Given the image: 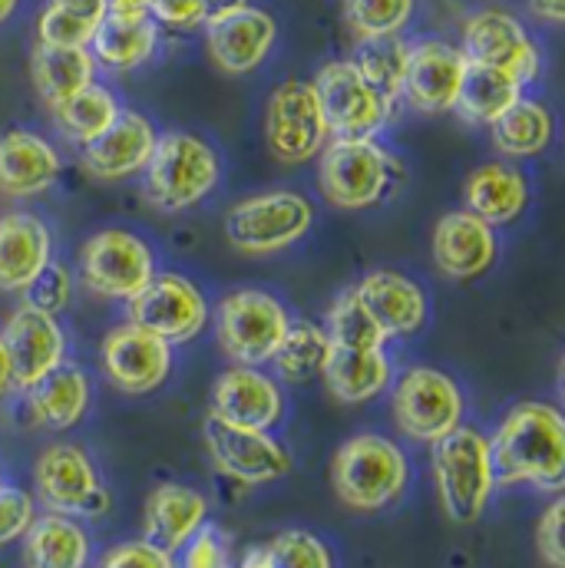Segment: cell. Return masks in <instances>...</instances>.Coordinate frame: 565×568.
I'll list each match as a JSON object with an SVG mask.
<instances>
[{
    "instance_id": "6da1fadb",
    "label": "cell",
    "mask_w": 565,
    "mask_h": 568,
    "mask_svg": "<svg viewBox=\"0 0 565 568\" xmlns=\"http://www.w3.org/2000/svg\"><path fill=\"white\" fill-rule=\"evenodd\" d=\"M493 473L503 486H536L559 493L565 486V420L553 404H516L490 439Z\"/></svg>"
},
{
    "instance_id": "7a4b0ae2",
    "label": "cell",
    "mask_w": 565,
    "mask_h": 568,
    "mask_svg": "<svg viewBox=\"0 0 565 568\" xmlns=\"http://www.w3.org/2000/svg\"><path fill=\"white\" fill-rule=\"evenodd\" d=\"M411 466L404 449L381 433H357L344 439L331 459V483L344 506L377 513L397 503L407 489Z\"/></svg>"
},
{
    "instance_id": "3957f363",
    "label": "cell",
    "mask_w": 565,
    "mask_h": 568,
    "mask_svg": "<svg viewBox=\"0 0 565 568\" xmlns=\"http://www.w3.org/2000/svg\"><path fill=\"white\" fill-rule=\"evenodd\" d=\"M430 466L446 519L456 526L476 523L496 489L490 439L473 426H456L453 433L433 443Z\"/></svg>"
},
{
    "instance_id": "277c9868",
    "label": "cell",
    "mask_w": 565,
    "mask_h": 568,
    "mask_svg": "<svg viewBox=\"0 0 565 568\" xmlns=\"http://www.w3.org/2000/svg\"><path fill=\"white\" fill-rule=\"evenodd\" d=\"M145 172V199L159 212L195 209L219 185L222 162L215 149L192 133H165L155 140Z\"/></svg>"
},
{
    "instance_id": "5b68a950",
    "label": "cell",
    "mask_w": 565,
    "mask_h": 568,
    "mask_svg": "<svg viewBox=\"0 0 565 568\" xmlns=\"http://www.w3.org/2000/svg\"><path fill=\"white\" fill-rule=\"evenodd\" d=\"M401 165L387 149L374 140H331L317 155V185L321 195L344 212H361L377 205Z\"/></svg>"
},
{
    "instance_id": "8992f818",
    "label": "cell",
    "mask_w": 565,
    "mask_h": 568,
    "mask_svg": "<svg viewBox=\"0 0 565 568\" xmlns=\"http://www.w3.org/2000/svg\"><path fill=\"white\" fill-rule=\"evenodd\" d=\"M314 225V205L307 195L275 189L242 199L225 215V235L242 255H275L301 242Z\"/></svg>"
},
{
    "instance_id": "52a82bcc",
    "label": "cell",
    "mask_w": 565,
    "mask_h": 568,
    "mask_svg": "<svg viewBox=\"0 0 565 568\" xmlns=\"http://www.w3.org/2000/svg\"><path fill=\"white\" fill-rule=\"evenodd\" d=\"M291 317L284 304L255 287L232 291L219 301L215 307V334L222 351L239 364V367H259L269 364L282 344Z\"/></svg>"
},
{
    "instance_id": "ba28073f",
    "label": "cell",
    "mask_w": 565,
    "mask_h": 568,
    "mask_svg": "<svg viewBox=\"0 0 565 568\" xmlns=\"http://www.w3.org/2000/svg\"><path fill=\"white\" fill-rule=\"evenodd\" d=\"M394 424L417 443H436L456 426H463V394L460 384L436 367H411L397 377L391 394Z\"/></svg>"
},
{
    "instance_id": "9c48e42d",
    "label": "cell",
    "mask_w": 565,
    "mask_h": 568,
    "mask_svg": "<svg viewBox=\"0 0 565 568\" xmlns=\"http://www.w3.org/2000/svg\"><path fill=\"white\" fill-rule=\"evenodd\" d=\"M37 496L60 516H107L110 489L100 483L93 459L73 443H50L33 463Z\"/></svg>"
},
{
    "instance_id": "30bf717a",
    "label": "cell",
    "mask_w": 565,
    "mask_h": 568,
    "mask_svg": "<svg viewBox=\"0 0 565 568\" xmlns=\"http://www.w3.org/2000/svg\"><path fill=\"white\" fill-rule=\"evenodd\" d=\"M314 93L327 123V136L334 140H371L387 126L391 106L367 87L351 60H331L314 77Z\"/></svg>"
},
{
    "instance_id": "8fae6325",
    "label": "cell",
    "mask_w": 565,
    "mask_h": 568,
    "mask_svg": "<svg viewBox=\"0 0 565 568\" xmlns=\"http://www.w3.org/2000/svg\"><path fill=\"white\" fill-rule=\"evenodd\" d=\"M155 275L152 248L140 235L123 229L97 232L80 252V278L83 284L113 301H133Z\"/></svg>"
},
{
    "instance_id": "7c38bea8",
    "label": "cell",
    "mask_w": 565,
    "mask_h": 568,
    "mask_svg": "<svg viewBox=\"0 0 565 568\" xmlns=\"http://www.w3.org/2000/svg\"><path fill=\"white\" fill-rule=\"evenodd\" d=\"M130 324L162 337L169 347L189 344L209 324V301L182 275H152V282L130 301Z\"/></svg>"
},
{
    "instance_id": "4fadbf2b",
    "label": "cell",
    "mask_w": 565,
    "mask_h": 568,
    "mask_svg": "<svg viewBox=\"0 0 565 568\" xmlns=\"http://www.w3.org/2000/svg\"><path fill=\"white\" fill-rule=\"evenodd\" d=\"M265 136L272 155L284 165H301L321 155L327 145V123L307 80H284L275 87L265 113Z\"/></svg>"
},
{
    "instance_id": "5bb4252c",
    "label": "cell",
    "mask_w": 565,
    "mask_h": 568,
    "mask_svg": "<svg viewBox=\"0 0 565 568\" xmlns=\"http://www.w3.org/2000/svg\"><path fill=\"white\" fill-rule=\"evenodd\" d=\"M460 53L473 67H490L513 77L519 87L539 77V47L523 30V23L503 10H480L463 27Z\"/></svg>"
},
{
    "instance_id": "9a60e30c",
    "label": "cell",
    "mask_w": 565,
    "mask_h": 568,
    "mask_svg": "<svg viewBox=\"0 0 565 568\" xmlns=\"http://www.w3.org/2000/svg\"><path fill=\"white\" fill-rule=\"evenodd\" d=\"M205 446L219 473L245 486L275 483L291 473V453L272 433L229 426L215 420L212 414L205 420Z\"/></svg>"
},
{
    "instance_id": "2e32d148",
    "label": "cell",
    "mask_w": 565,
    "mask_h": 568,
    "mask_svg": "<svg viewBox=\"0 0 565 568\" xmlns=\"http://www.w3.org/2000/svg\"><path fill=\"white\" fill-rule=\"evenodd\" d=\"M0 341L13 371V387L20 390H30L37 381H43L67 361V334L60 321L30 304L10 311L0 327Z\"/></svg>"
},
{
    "instance_id": "e0dca14e",
    "label": "cell",
    "mask_w": 565,
    "mask_h": 568,
    "mask_svg": "<svg viewBox=\"0 0 565 568\" xmlns=\"http://www.w3.org/2000/svg\"><path fill=\"white\" fill-rule=\"evenodd\" d=\"M100 364L107 381L130 397L159 390L172 374V347L137 324H120L103 337Z\"/></svg>"
},
{
    "instance_id": "ac0fdd59",
    "label": "cell",
    "mask_w": 565,
    "mask_h": 568,
    "mask_svg": "<svg viewBox=\"0 0 565 568\" xmlns=\"http://www.w3.org/2000/svg\"><path fill=\"white\" fill-rule=\"evenodd\" d=\"M279 40V23L262 7H239L205 20V47L212 63L229 77H245L265 63Z\"/></svg>"
},
{
    "instance_id": "d6986e66",
    "label": "cell",
    "mask_w": 565,
    "mask_h": 568,
    "mask_svg": "<svg viewBox=\"0 0 565 568\" xmlns=\"http://www.w3.org/2000/svg\"><path fill=\"white\" fill-rule=\"evenodd\" d=\"M282 414V387L259 367H232L212 387V417L222 424L269 433Z\"/></svg>"
},
{
    "instance_id": "ffe728a7",
    "label": "cell",
    "mask_w": 565,
    "mask_h": 568,
    "mask_svg": "<svg viewBox=\"0 0 565 568\" xmlns=\"http://www.w3.org/2000/svg\"><path fill=\"white\" fill-rule=\"evenodd\" d=\"M466 57L446 40H417L407 53L404 97L421 113H450L460 97Z\"/></svg>"
},
{
    "instance_id": "44dd1931",
    "label": "cell",
    "mask_w": 565,
    "mask_h": 568,
    "mask_svg": "<svg viewBox=\"0 0 565 568\" xmlns=\"http://www.w3.org/2000/svg\"><path fill=\"white\" fill-rule=\"evenodd\" d=\"M496 232L473 212H446L433 229V262L453 282H473L496 265Z\"/></svg>"
},
{
    "instance_id": "7402d4cb",
    "label": "cell",
    "mask_w": 565,
    "mask_h": 568,
    "mask_svg": "<svg viewBox=\"0 0 565 568\" xmlns=\"http://www.w3.org/2000/svg\"><path fill=\"white\" fill-rule=\"evenodd\" d=\"M155 140L159 136L142 113L120 110L117 123L103 136L83 145V169L100 182H120V179L140 175L149 165Z\"/></svg>"
},
{
    "instance_id": "603a6c76",
    "label": "cell",
    "mask_w": 565,
    "mask_h": 568,
    "mask_svg": "<svg viewBox=\"0 0 565 568\" xmlns=\"http://www.w3.org/2000/svg\"><path fill=\"white\" fill-rule=\"evenodd\" d=\"M53 262V235L30 212L0 215V291L23 294Z\"/></svg>"
},
{
    "instance_id": "cb8c5ba5",
    "label": "cell",
    "mask_w": 565,
    "mask_h": 568,
    "mask_svg": "<svg viewBox=\"0 0 565 568\" xmlns=\"http://www.w3.org/2000/svg\"><path fill=\"white\" fill-rule=\"evenodd\" d=\"M209 519V503L202 493L182 483H162L149 493L142 509V539L162 552H179Z\"/></svg>"
},
{
    "instance_id": "d4e9b609",
    "label": "cell",
    "mask_w": 565,
    "mask_h": 568,
    "mask_svg": "<svg viewBox=\"0 0 565 568\" xmlns=\"http://www.w3.org/2000/svg\"><path fill=\"white\" fill-rule=\"evenodd\" d=\"M60 152L30 130L0 133V195L33 199L60 179Z\"/></svg>"
},
{
    "instance_id": "484cf974",
    "label": "cell",
    "mask_w": 565,
    "mask_h": 568,
    "mask_svg": "<svg viewBox=\"0 0 565 568\" xmlns=\"http://www.w3.org/2000/svg\"><path fill=\"white\" fill-rule=\"evenodd\" d=\"M387 337H411L426 324V294L401 272H371L351 287Z\"/></svg>"
},
{
    "instance_id": "4316f807",
    "label": "cell",
    "mask_w": 565,
    "mask_h": 568,
    "mask_svg": "<svg viewBox=\"0 0 565 568\" xmlns=\"http://www.w3.org/2000/svg\"><path fill=\"white\" fill-rule=\"evenodd\" d=\"M466 212L483 219L490 229L516 222L529 205V182L509 162H486L466 175Z\"/></svg>"
},
{
    "instance_id": "83f0119b",
    "label": "cell",
    "mask_w": 565,
    "mask_h": 568,
    "mask_svg": "<svg viewBox=\"0 0 565 568\" xmlns=\"http://www.w3.org/2000/svg\"><path fill=\"white\" fill-rule=\"evenodd\" d=\"M321 377L327 394L341 404H367L381 397L394 381V364L384 347L377 351H351V347H331Z\"/></svg>"
},
{
    "instance_id": "f1b7e54d",
    "label": "cell",
    "mask_w": 565,
    "mask_h": 568,
    "mask_svg": "<svg viewBox=\"0 0 565 568\" xmlns=\"http://www.w3.org/2000/svg\"><path fill=\"white\" fill-rule=\"evenodd\" d=\"M90 400H93V390H90L87 371L77 364H67V361L27 390L30 417L47 429L77 426L87 417Z\"/></svg>"
},
{
    "instance_id": "f546056e",
    "label": "cell",
    "mask_w": 565,
    "mask_h": 568,
    "mask_svg": "<svg viewBox=\"0 0 565 568\" xmlns=\"http://www.w3.org/2000/svg\"><path fill=\"white\" fill-rule=\"evenodd\" d=\"M30 80L43 103L57 110L80 90L97 83V60L90 47H33L30 53Z\"/></svg>"
},
{
    "instance_id": "4dcf8cb0",
    "label": "cell",
    "mask_w": 565,
    "mask_h": 568,
    "mask_svg": "<svg viewBox=\"0 0 565 568\" xmlns=\"http://www.w3.org/2000/svg\"><path fill=\"white\" fill-rule=\"evenodd\" d=\"M23 562L27 568H87L90 536L70 516H37L23 532Z\"/></svg>"
},
{
    "instance_id": "1f68e13d",
    "label": "cell",
    "mask_w": 565,
    "mask_h": 568,
    "mask_svg": "<svg viewBox=\"0 0 565 568\" xmlns=\"http://www.w3.org/2000/svg\"><path fill=\"white\" fill-rule=\"evenodd\" d=\"M523 97V87L490 67H473L466 63L463 83H460V97H456V113L473 123V126H493L516 100Z\"/></svg>"
},
{
    "instance_id": "d6a6232c",
    "label": "cell",
    "mask_w": 565,
    "mask_h": 568,
    "mask_svg": "<svg viewBox=\"0 0 565 568\" xmlns=\"http://www.w3.org/2000/svg\"><path fill=\"white\" fill-rule=\"evenodd\" d=\"M490 130H493V145L503 155L529 159V155H539L549 149L553 133H556V120L539 100L519 97Z\"/></svg>"
},
{
    "instance_id": "836d02e7",
    "label": "cell",
    "mask_w": 565,
    "mask_h": 568,
    "mask_svg": "<svg viewBox=\"0 0 565 568\" xmlns=\"http://www.w3.org/2000/svg\"><path fill=\"white\" fill-rule=\"evenodd\" d=\"M155 47H159V27L152 20L120 23V20L103 17L93 40H90V53H93L97 67L103 63L117 73L142 67L155 53Z\"/></svg>"
},
{
    "instance_id": "e575fe53",
    "label": "cell",
    "mask_w": 565,
    "mask_h": 568,
    "mask_svg": "<svg viewBox=\"0 0 565 568\" xmlns=\"http://www.w3.org/2000/svg\"><path fill=\"white\" fill-rule=\"evenodd\" d=\"M407 53L411 43L397 37H377V40H361L354 53L357 73L367 80V87L394 110L397 100L404 97V73H407Z\"/></svg>"
},
{
    "instance_id": "d590c367",
    "label": "cell",
    "mask_w": 565,
    "mask_h": 568,
    "mask_svg": "<svg viewBox=\"0 0 565 568\" xmlns=\"http://www.w3.org/2000/svg\"><path fill=\"white\" fill-rule=\"evenodd\" d=\"M53 116H57V126H60V133L67 140L90 145V142L97 140V136H103L117 123L120 103H117V97L107 87L93 83V87L80 90L77 97H70L67 103H60L53 110Z\"/></svg>"
},
{
    "instance_id": "8d00e7d4",
    "label": "cell",
    "mask_w": 565,
    "mask_h": 568,
    "mask_svg": "<svg viewBox=\"0 0 565 568\" xmlns=\"http://www.w3.org/2000/svg\"><path fill=\"white\" fill-rule=\"evenodd\" d=\"M327 351H331V341H327L321 324L291 321L275 357H272V364H275L279 377H284L287 384H304L314 374H321V364H324Z\"/></svg>"
},
{
    "instance_id": "74e56055",
    "label": "cell",
    "mask_w": 565,
    "mask_h": 568,
    "mask_svg": "<svg viewBox=\"0 0 565 568\" xmlns=\"http://www.w3.org/2000/svg\"><path fill=\"white\" fill-rule=\"evenodd\" d=\"M324 334H327L331 347H351V351H377L391 341L351 287L334 297V304L327 311Z\"/></svg>"
},
{
    "instance_id": "f35d334b",
    "label": "cell",
    "mask_w": 565,
    "mask_h": 568,
    "mask_svg": "<svg viewBox=\"0 0 565 568\" xmlns=\"http://www.w3.org/2000/svg\"><path fill=\"white\" fill-rule=\"evenodd\" d=\"M344 17L361 40L397 37L414 17V0H344Z\"/></svg>"
},
{
    "instance_id": "ab89813d",
    "label": "cell",
    "mask_w": 565,
    "mask_h": 568,
    "mask_svg": "<svg viewBox=\"0 0 565 568\" xmlns=\"http://www.w3.org/2000/svg\"><path fill=\"white\" fill-rule=\"evenodd\" d=\"M265 549L272 568H334L327 546L304 529H284Z\"/></svg>"
},
{
    "instance_id": "60d3db41",
    "label": "cell",
    "mask_w": 565,
    "mask_h": 568,
    "mask_svg": "<svg viewBox=\"0 0 565 568\" xmlns=\"http://www.w3.org/2000/svg\"><path fill=\"white\" fill-rule=\"evenodd\" d=\"M27 294V301L23 304H30V307H37V311H43V314H50V317H57L67 304H70V294H73V275H70V268L67 265H60V262H50L33 284L23 291Z\"/></svg>"
},
{
    "instance_id": "b9f144b4",
    "label": "cell",
    "mask_w": 565,
    "mask_h": 568,
    "mask_svg": "<svg viewBox=\"0 0 565 568\" xmlns=\"http://www.w3.org/2000/svg\"><path fill=\"white\" fill-rule=\"evenodd\" d=\"M97 27L87 20H77L57 7H43L40 20H37V43L40 47H90Z\"/></svg>"
},
{
    "instance_id": "7bdbcfd3",
    "label": "cell",
    "mask_w": 565,
    "mask_h": 568,
    "mask_svg": "<svg viewBox=\"0 0 565 568\" xmlns=\"http://www.w3.org/2000/svg\"><path fill=\"white\" fill-rule=\"evenodd\" d=\"M182 568H232L229 536L219 526H202L185 546H182Z\"/></svg>"
},
{
    "instance_id": "ee69618b",
    "label": "cell",
    "mask_w": 565,
    "mask_h": 568,
    "mask_svg": "<svg viewBox=\"0 0 565 568\" xmlns=\"http://www.w3.org/2000/svg\"><path fill=\"white\" fill-rule=\"evenodd\" d=\"M37 519V503L27 489L20 486H3L0 483V546H10L23 539L30 523Z\"/></svg>"
},
{
    "instance_id": "f6af8a7d",
    "label": "cell",
    "mask_w": 565,
    "mask_h": 568,
    "mask_svg": "<svg viewBox=\"0 0 565 568\" xmlns=\"http://www.w3.org/2000/svg\"><path fill=\"white\" fill-rule=\"evenodd\" d=\"M100 568H175L172 556L162 552L159 546L145 542V539H133V542H120L113 546L103 559Z\"/></svg>"
},
{
    "instance_id": "bcb514c9",
    "label": "cell",
    "mask_w": 565,
    "mask_h": 568,
    "mask_svg": "<svg viewBox=\"0 0 565 568\" xmlns=\"http://www.w3.org/2000/svg\"><path fill=\"white\" fill-rule=\"evenodd\" d=\"M563 516L565 503L553 499L549 509L543 513L539 526H536V549L543 556V562L549 568H565V546H563Z\"/></svg>"
},
{
    "instance_id": "7dc6e473",
    "label": "cell",
    "mask_w": 565,
    "mask_h": 568,
    "mask_svg": "<svg viewBox=\"0 0 565 568\" xmlns=\"http://www.w3.org/2000/svg\"><path fill=\"white\" fill-rule=\"evenodd\" d=\"M149 20L172 30H192L205 23V3L202 0H149Z\"/></svg>"
},
{
    "instance_id": "c3c4849f",
    "label": "cell",
    "mask_w": 565,
    "mask_h": 568,
    "mask_svg": "<svg viewBox=\"0 0 565 568\" xmlns=\"http://www.w3.org/2000/svg\"><path fill=\"white\" fill-rule=\"evenodd\" d=\"M50 7H57L77 20H87L93 27H100V20L107 17V0H50Z\"/></svg>"
},
{
    "instance_id": "681fc988",
    "label": "cell",
    "mask_w": 565,
    "mask_h": 568,
    "mask_svg": "<svg viewBox=\"0 0 565 568\" xmlns=\"http://www.w3.org/2000/svg\"><path fill=\"white\" fill-rule=\"evenodd\" d=\"M107 17L120 23H142L149 20V0H107Z\"/></svg>"
},
{
    "instance_id": "f907efd6",
    "label": "cell",
    "mask_w": 565,
    "mask_h": 568,
    "mask_svg": "<svg viewBox=\"0 0 565 568\" xmlns=\"http://www.w3.org/2000/svg\"><path fill=\"white\" fill-rule=\"evenodd\" d=\"M529 10L546 23H563L565 20V0H529Z\"/></svg>"
},
{
    "instance_id": "816d5d0a",
    "label": "cell",
    "mask_w": 565,
    "mask_h": 568,
    "mask_svg": "<svg viewBox=\"0 0 565 568\" xmlns=\"http://www.w3.org/2000/svg\"><path fill=\"white\" fill-rule=\"evenodd\" d=\"M202 3H205V20L222 17V13H232L239 7H249V0H202Z\"/></svg>"
},
{
    "instance_id": "f5cc1de1",
    "label": "cell",
    "mask_w": 565,
    "mask_h": 568,
    "mask_svg": "<svg viewBox=\"0 0 565 568\" xmlns=\"http://www.w3.org/2000/svg\"><path fill=\"white\" fill-rule=\"evenodd\" d=\"M239 568H272L269 549H265V546H252V549H249V552L242 556Z\"/></svg>"
},
{
    "instance_id": "db71d44e",
    "label": "cell",
    "mask_w": 565,
    "mask_h": 568,
    "mask_svg": "<svg viewBox=\"0 0 565 568\" xmlns=\"http://www.w3.org/2000/svg\"><path fill=\"white\" fill-rule=\"evenodd\" d=\"M13 390V371H10V361H7V351H3V341H0V400Z\"/></svg>"
},
{
    "instance_id": "11a10c76",
    "label": "cell",
    "mask_w": 565,
    "mask_h": 568,
    "mask_svg": "<svg viewBox=\"0 0 565 568\" xmlns=\"http://www.w3.org/2000/svg\"><path fill=\"white\" fill-rule=\"evenodd\" d=\"M17 3H20V0H0V23H7V20L13 17Z\"/></svg>"
}]
</instances>
